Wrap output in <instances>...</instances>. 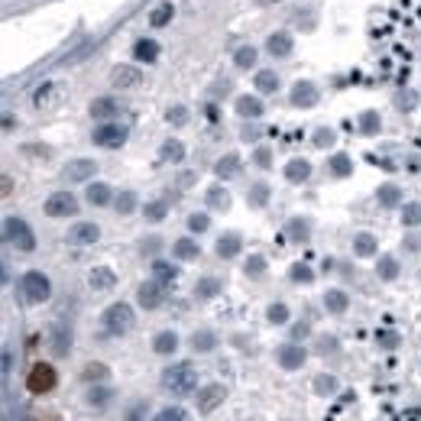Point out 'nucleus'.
Segmentation results:
<instances>
[{
    "instance_id": "obj_32",
    "label": "nucleus",
    "mask_w": 421,
    "mask_h": 421,
    "mask_svg": "<svg viewBox=\"0 0 421 421\" xmlns=\"http://www.w3.org/2000/svg\"><path fill=\"white\" fill-rule=\"evenodd\" d=\"M159 159L162 162H182L185 159V143H182V140H166L159 149Z\"/></svg>"
},
{
    "instance_id": "obj_49",
    "label": "nucleus",
    "mask_w": 421,
    "mask_h": 421,
    "mask_svg": "<svg viewBox=\"0 0 421 421\" xmlns=\"http://www.w3.org/2000/svg\"><path fill=\"white\" fill-rule=\"evenodd\" d=\"M314 392H318V396H330V392H337V379L328 376V373L314 376Z\"/></svg>"
},
{
    "instance_id": "obj_41",
    "label": "nucleus",
    "mask_w": 421,
    "mask_h": 421,
    "mask_svg": "<svg viewBox=\"0 0 421 421\" xmlns=\"http://www.w3.org/2000/svg\"><path fill=\"white\" fill-rule=\"evenodd\" d=\"M288 279H292V282H298V286H312V282H314V272H312V266H305V262H295L292 269H288Z\"/></svg>"
},
{
    "instance_id": "obj_52",
    "label": "nucleus",
    "mask_w": 421,
    "mask_h": 421,
    "mask_svg": "<svg viewBox=\"0 0 421 421\" xmlns=\"http://www.w3.org/2000/svg\"><path fill=\"white\" fill-rule=\"evenodd\" d=\"M243 269H246V276H250V279H260L262 272H266V260H262L260 253H253L250 260H246V266H243Z\"/></svg>"
},
{
    "instance_id": "obj_19",
    "label": "nucleus",
    "mask_w": 421,
    "mask_h": 421,
    "mask_svg": "<svg viewBox=\"0 0 421 421\" xmlns=\"http://www.w3.org/2000/svg\"><path fill=\"white\" fill-rule=\"evenodd\" d=\"M159 42L156 39H136L133 42V59L136 62H146V65H152V62L159 59Z\"/></svg>"
},
{
    "instance_id": "obj_61",
    "label": "nucleus",
    "mask_w": 421,
    "mask_h": 421,
    "mask_svg": "<svg viewBox=\"0 0 421 421\" xmlns=\"http://www.w3.org/2000/svg\"><path fill=\"white\" fill-rule=\"evenodd\" d=\"M308 334H312V328H308L305 321H302V324H295V328H292V337H295V340H305V337H308Z\"/></svg>"
},
{
    "instance_id": "obj_18",
    "label": "nucleus",
    "mask_w": 421,
    "mask_h": 421,
    "mask_svg": "<svg viewBox=\"0 0 421 421\" xmlns=\"http://www.w3.org/2000/svg\"><path fill=\"white\" fill-rule=\"evenodd\" d=\"M91 117L94 120H117L120 117V101L117 98H94L91 101Z\"/></svg>"
},
{
    "instance_id": "obj_55",
    "label": "nucleus",
    "mask_w": 421,
    "mask_h": 421,
    "mask_svg": "<svg viewBox=\"0 0 421 421\" xmlns=\"http://www.w3.org/2000/svg\"><path fill=\"white\" fill-rule=\"evenodd\" d=\"M208 227H210L208 214H192V218H188V230H192V234H204Z\"/></svg>"
},
{
    "instance_id": "obj_47",
    "label": "nucleus",
    "mask_w": 421,
    "mask_h": 421,
    "mask_svg": "<svg viewBox=\"0 0 421 421\" xmlns=\"http://www.w3.org/2000/svg\"><path fill=\"white\" fill-rule=\"evenodd\" d=\"M107 376H110V370L104 366V363H88V366L81 370L84 382H98V379H107Z\"/></svg>"
},
{
    "instance_id": "obj_29",
    "label": "nucleus",
    "mask_w": 421,
    "mask_h": 421,
    "mask_svg": "<svg viewBox=\"0 0 421 421\" xmlns=\"http://www.w3.org/2000/svg\"><path fill=\"white\" fill-rule=\"evenodd\" d=\"M236 172H240V156H236V152H227L224 159L214 162V175L218 178H234Z\"/></svg>"
},
{
    "instance_id": "obj_62",
    "label": "nucleus",
    "mask_w": 421,
    "mask_h": 421,
    "mask_svg": "<svg viewBox=\"0 0 421 421\" xmlns=\"http://www.w3.org/2000/svg\"><path fill=\"white\" fill-rule=\"evenodd\" d=\"M250 143V140H260V126H243V133H240Z\"/></svg>"
},
{
    "instance_id": "obj_21",
    "label": "nucleus",
    "mask_w": 421,
    "mask_h": 421,
    "mask_svg": "<svg viewBox=\"0 0 421 421\" xmlns=\"http://www.w3.org/2000/svg\"><path fill=\"white\" fill-rule=\"evenodd\" d=\"M68 350H72V328L55 324V328H52V354H55V356H68Z\"/></svg>"
},
{
    "instance_id": "obj_10",
    "label": "nucleus",
    "mask_w": 421,
    "mask_h": 421,
    "mask_svg": "<svg viewBox=\"0 0 421 421\" xmlns=\"http://www.w3.org/2000/svg\"><path fill=\"white\" fill-rule=\"evenodd\" d=\"M305 360H308V354H305V347L298 344V340H292V344H282L276 350V363L282 366V370H302Z\"/></svg>"
},
{
    "instance_id": "obj_31",
    "label": "nucleus",
    "mask_w": 421,
    "mask_h": 421,
    "mask_svg": "<svg viewBox=\"0 0 421 421\" xmlns=\"http://www.w3.org/2000/svg\"><path fill=\"white\" fill-rule=\"evenodd\" d=\"M152 276H156V282H162V286H172L178 279V269L166 260H152Z\"/></svg>"
},
{
    "instance_id": "obj_57",
    "label": "nucleus",
    "mask_w": 421,
    "mask_h": 421,
    "mask_svg": "<svg viewBox=\"0 0 421 421\" xmlns=\"http://www.w3.org/2000/svg\"><path fill=\"white\" fill-rule=\"evenodd\" d=\"M152 421H188V415L182 412V408H162V412L156 415Z\"/></svg>"
},
{
    "instance_id": "obj_59",
    "label": "nucleus",
    "mask_w": 421,
    "mask_h": 421,
    "mask_svg": "<svg viewBox=\"0 0 421 421\" xmlns=\"http://www.w3.org/2000/svg\"><path fill=\"white\" fill-rule=\"evenodd\" d=\"M126 421H146V402L130 405V412H126Z\"/></svg>"
},
{
    "instance_id": "obj_14",
    "label": "nucleus",
    "mask_w": 421,
    "mask_h": 421,
    "mask_svg": "<svg viewBox=\"0 0 421 421\" xmlns=\"http://www.w3.org/2000/svg\"><path fill=\"white\" fill-rule=\"evenodd\" d=\"M292 107H314V104L321 101V94H318V88H314L312 81H295L292 84Z\"/></svg>"
},
{
    "instance_id": "obj_42",
    "label": "nucleus",
    "mask_w": 421,
    "mask_h": 421,
    "mask_svg": "<svg viewBox=\"0 0 421 421\" xmlns=\"http://www.w3.org/2000/svg\"><path fill=\"white\" fill-rule=\"evenodd\" d=\"M376 272H379V279H386V282L399 279V260H392V256H382V260L376 262Z\"/></svg>"
},
{
    "instance_id": "obj_6",
    "label": "nucleus",
    "mask_w": 421,
    "mask_h": 421,
    "mask_svg": "<svg viewBox=\"0 0 421 421\" xmlns=\"http://www.w3.org/2000/svg\"><path fill=\"white\" fill-rule=\"evenodd\" d=\"M126 136H130V130H126L123 123H114V120H104L98 130H94V146H104V149H120V146L126 143Z\"/></svg>"
},
{
    "instance_id": "obj_64",
    "label": "nucleus",
    "mask_w": 421,
    "mask_h": 421,
    "mask_svg": "<svg viewBox=\"0 0 421 421\" xmlns=\"http://www.w3.org/2000/svg\"><path fill=\"white\" fill-rule=\"evenodd\" d=\"M262 4H279V0H262Z\"/></svg>"
},
{
    "instance_id": "obj_5",
    "label": "nucleus",
    "mask_w": 421,
    "mask_h": 421,
    "mask_svg": "<svg viewBox=\"0 0 421 421\" xmlns=\"http://www.w3.org/2000/svg\"><path fill=\"white\" fill-rule=\"evenodd\" d=\"M23 295H26V302L29 305H42V302H49V295H52V286H49V276L39 269H29L23 276Z\"/></svg>"
},
{
    "instance_id": "obj_43",
    "label": "nucleus",
    "mask_w": 421,
    "mask_h": 421,
    "mask_svg": "<svg viewBox=\"0 0 421 421\" xmlns=\"http://www.w3.org/2000/svg\"><path fill=\"white\" fill-rule=\"evenodd\" d=\"M392 104H396V110H402V114H408V110H415V107H418V94H415V91H408V88H405V91H399L396 98H392Z\"/></svg>"
},
{
    "instance_id": "obj_45",
    "label": "nucleus",
    "mask_w": 421,
    "mask_h": 421,
    "mask_svg": "<svg viewBox=\"0 0 421 421\" xmlns=\"http://www.w3.org/2000/svg\"><path fill=\"white\" fill-rule=\"evenodd\" d=\"M234 65L236 68H253L256 65V49H253V46H240V49L234 52Z\"/></svg>"
},
{
    "instance_id": "obj_35",
    "label": "nucleus",
    "mask_w": 421,
    "mask_h": 421,
    "mask_svg": "<svg viewBox=\"0 0 421 421\" xmlns=\"http://www.w3.org/2000/svg\"><path fill=\"white\" fill-rule=\"evenodd\" d=\"M376 250H379V243H376V236L373 234H356L354 236V253L356 256L366 260V256H376Z\"/></svg>"
},
{
    "instance_id": "obj_1",
    "label": "nucleus",
    "mask_w": 421,
    "mask_h": 421,
    "mask_svg": "<svg viewBox=\"0 0 421 421\" xmlns=\"http://www.w3.org/2000/svg\"><path fill=\"white\" fill-rule=\"evenodd\" d=\"M162 386H166V392L188 396V392L198 389V370H194L192 363H175V366H168L162 373Z\"/></svg>"
},
{
    "instance_id": "obj_4",
    "label": "nucleus",
    "mask_w": 421,
    "mask_h": 421,
    "mask_svg": "<svg viewBox=\"0 0 421 421\" xmlns=\"http://www.w3.org/2000/svg\"><path fill=\"white\" fill-rule=\"evenodd\" d=\"M55 382H59V373H55L52 363H33V370H29V376H26V389H29L33 396H46V392H52Z\"/></svg>"
},
{
    "instance_id": "obj_36",
    "label": "nucleus",
    "mask_w": 421,
    "mask_h": 421,
    "mask_svg": "<svg viewBox=\"0 0 421 421\" xmlns=\"http://www.w3.org/2000/svg\"><path fill=\"white\" fill-rule=\"evenodd\" d=\"M218 347V337L210 334V330H198V334L192 337V350L194 354H210Z\"/></svg>"
},
{
    "instance_id": "obj_53",
    "label": "nucleus",
    "mask_w": 421,
    "mask_h": 421,
    "mask_svg": "<svg viewBox=\"0 0 421 421\" xmlns=\"http://www.w3.org/2000/svg\"><path fill=\"white\" fill-rule=\"evenodd\" d=\"M166 120H168L172 126H185V123H188V110L182 107V104H175V107L166 110Z\"/></svg>"
},
{
    "instance_id": "obj_7",
    "label": "nucleus",
    "mask_w": 421,
    "mask_h": 421,
    "mask_svg": "<svg viewBox=\"0 0 421 421\" xmlns=\"http://www.w3.org/2000/svg\"><path fill=\"white\" fill-rule=\"evenodd\" d=\"M62 101H65V84H59V81H46L42 88H36V94H33V107H39V110L59 107Z\"/></svg>"
},
{
    "instance_id": "obj_2",
    "label": "nucleus",
    "mask_w": 421,
    "mask_h": 421,
    "mask_svg": "<svg viewBox=\"0 0 421 421\" xmlns=\"http://www.w3.org/2000/svg\"><path fill=\"white\" fill-rule=\"evenodd\" d=\"M133 324H136V314H133V308H130L126 302L110 305L107 312H104V330H107L110 337L130 334V330H133Z\"/></svg>"
},
{
    "instance_id": "obj_16",
    "label": "nucleus",
    "mask_w": 421,
    "mask_h": 421,
    "mask_svg": "<svg viewBox=\"0 0 421 421\" xmlns=\"http://www.w3.org/2000/svg\"><path fill=\"white\" fill-rule=\"evenodd\" d=\"M94 172H98V162L94 159H72L65 168H62L65 182H88Z\"/></svg>"
},
{
    "instance_id": "obj_3",
    "label": "nucleus",
    "mask_w": 421,
    "mask_h": 421,
    "mask_svg": "<svg viewBox=\"0 0 421 421\" xmlns=\"http://www.w3.org/2000/svg\"><path fill=\"white\" fill-rule=\"evenodd\" d=\"M4 236H7V243H13L20 253H33L36 250V236L29 230L23 218H7L4 220Z\"/></svg>"
},
{
    "instance_id": "obj_9",
    "label": "nucleus",
    "mask_w": 421,
    "mask_h": 421,
    "mask_svg": "<svg viewBox=\"0 0 421 421\" xmlns=\"http://www.w3.org/2000/svg\"><path fill=\"white\" fill-rule=\"evenodd\" d=\"M224 399H227V389L220 386V382H210V386L198 389V399H194V405H198V415H210L218 405H224Z\"/></svg>"
},
{
    "instance_id": "obj_48",
    "label": "nucleus",
    "mask_w": 421,
    "mask_h": 421,
    "mask_svg": "<svg viewBox=\"0 0 421 421\" xmlns=\"http://www.w3.org/2000/svg\"><path fill=\"white\" fill-rule=\"evenodd\" d=\"M402 224L405 227H418L421 224V204L412 201V204H405L402 208Z\"/></svg>"
},
{
    "instance_id": "obj_34",
    "label": "nucleus",
    "mask_w": 421,
    "mask_h": 421,
    "mask_svg": "<svg viewBox=\"0 0 421 421\" xmlns=\"http://www.w3.org/2000/svg\"><path fill=\"white\" fill-rule=\"evenodd\" d=\"M246 204L256 208V210L266 208V204H269V185H266V182H256V185L246 192Z\"/></svg>"
},
{
    "instance_id": "obj_20",
    "label": "nucleus",
    "mask_w": 421,
    "mask_h": 421,
    "mask_svg": "<svg viewBox=\"0 0 421 421\" xmlns=\"http://www.w3.org/2000/svg\"><path fill=\"white\" fill-rule=\"evenodd\" d=\"M214 250H218L220 260H234L236 253L243 250V236H240V234H224L218 240V246H214Z\"/></svg>"
},
{
    "instance_id": "obj_46",
    "label": "nucleus",
    "mask_w": 421,
    "mask_h": 421,
    "mask_svg": "<svg viewBox=\"0 0 421 421\" xmlns=\"http://www.w3.org/2000/svg\"><path fill=\"white\" fill-rule=\"evenodd\" d=\"M143 214H146V220H149V224H159V220H166L168 204H166V201H149V204L143 208Z\"/></svg>"
},
{
    "instance_id": "obj_60",
    "label": "nucleus",
    "mask_w": 421,
    "mask_h": 421,
    "mask_svg": "<svg viewBox=\"0 0 421 421\" xmlns=\"http://www.w3.org/2000/svg\"><path fill=\"white\" fill-rule=\"evenodd\" d=\"M379 344L392 350V347H399V334H392V330H382V334H379Z\"/></svg>"
},
{
    "instance_id": "obj_12",
    "label": "nucleus",
    "mask_w": 421,
    "mask_h": 421,
    "mask_svg": "<svg viewBox=\"0 0 421 421\" xmlns=\"http://www.w3.org/2000/svg\"><path fill=\"white\" fill-rule=\"evenodd\" d=\"M110 84L114 88H120V91H130V88H140L143 84V72L133 65H117L114 72H110Z\"/></svg>"
},
{
    "instance_id": "obj_50",
    "label": "nucleus",
    "mask_w": 421,
    "mask_h": 421,
    "mask_svg": "<svg viewBox=\"0 0 421 421\" xmlns=\"http://www.w3.org/2000/svg\"><path fill=\"white\" fill-rule=\"evenodd\" d=\"M136 204H140V201H136L133 192H120L117 194V214H123V218H126V214H133Z\"/></svg>"
},
{
    "instance_id": "obj_17",
    "label": "nucleus",
    "mask_w": 421,
    "mask_h": 421,
    "mask_svg": "<svg viewBox=\"0 0 421 421\" xmlns=\"http://www.w3.org/2000/svg\"><path fill=\"white\" fill-rule=\"evenodd\" d=\"M88 286H91L94 292H110V288L117 286V272L107 269V266H94V269L88 272Z\"/></svg>"
},
{
    "instance_id": "obj_13",
    "label": "nucleus",
    "mask_w": 421,
    "mask_h": 421,
    "mask_svg": "<svg viewBox=\"0 0 421 421\" xmlns=\"http://www.w3.org/2000/svg\"><path fill=\"white\" fill-rule=\"evenodd\" d=\"M98 236H101V227L91 224V220H81V224H75V227L68 230V243L72 246H91V243H98Z\"/></svg>"
},
{
    "instance_id": "obj_54",
    "label": "nucleus",
    "mask_w": 421,
    "mask_h": 421,
    "mask_svg": "<svg viewBox=\"0 0 421 421\" xmlns=\"http://www.w3.org/2000/svg\"><path fill=\"white\" fill-rule=\"evenodd\" d=\"M334 140H337V133H334V130H328V126H321L318 133H314V146H318V149H328V146H334Z\"/></svg>"
},
{
    "instance_id": "obj_39",
    "label": "nucleus",
    "mask_w": 421,
    "mask_h": 421,
    "mask_svg": "<svg viewBox=\"0 0 421 421\" xmlns=\"http://www.w3.org/2000/svg\"><path fill=\"white\" fill-rule=\"evenodd\" d=\"M360 133H366V136H376L379 133V126H382V120H379V114L376 110H363L360 114Z\"/></svg>"
},
{
    "instance_id": "obj_51",
    "label": "nucleus",
    "mask_w": 421,
    "mask_h": 421,
    "mask_svg": "<svg viewBox=\"0 0 421 421\" xmlns=\"http://www.w3.org/2000/svg\"><path fill=\"white\" fill-rule=\"evenodd\" d=\"M266 321H269V324H286V321H288V308L282 302L269 305V308H266Z\"/></svg>"
},
{
    "instance_id": "obj_58",
    "label": "nucleus",
    "mask_w": 421,
    "mask_h": 421,
    "mask_svg": "<svg viewBox=\"0 0 421 421\" xmlns=\"http://www.w3.org/2000/svg\"><path fill=\"white\" fill-rule=\"evenodd\" d=\"M110 396H114L110 389H91V392H88V402H91V405H104Z\"/></svg>"
},
{
    "instance_id": "obj_44",
    "label": "nucleus",
    "mask_w": 421,
    "mask_h": 421,
    "mask_svg": "<svg viewBox=\"0 0 421 421\" xmlns=\"http://www.w3.org/2000/svg\"><path fill=\"white\" fill-rule=\"evenodd\" d=\"M308 230H312V227H308V220H305V218H292V220H288V227H286V234L302 243V240H308Z\"/></svg>"
},
{
    "instance_id": "obj_56",
    "label": "nucleus",
    "mask_w": 421,
    "mask_h": 421,
    "mask_svg": "<svg viewBox=\"0 0 421 421\" xmlns=\"http://www.w3.org/2000/svg\"><path fill=\"white\" fill-rule=\"evenodd\" d=\"M253 162H256L260 168H269L272 166V149L269 146H260V149L253 152Z\"/></svg>"
},
{
    "instance_id": "obj_27",
    "label": "nucleus",
    "mask_w": 421,
    "mask_h": 421,
    "mask_svg": "<svg viewBox=\"0 0 421 421\" xmlns=\"http://www.w3.org/2000/svg\"><path fill=\"white\" fill-rule=\"evenodd\" d=\"M376 201H379V208H399L402 204V188L399 185H379V192H376Z\"/></svg>"
},
{
    "instance_id": "obj_63",
    "label": "nucleus",
    "mask_w": 421,
    "mask_h": 421,
    "mask_svg": "<svg viewBox=\"0 0 421 421\" xmlns=\"http://www.w3.org/2000/svg\"><path fill=\"white\" fill-rule=\"evenodd\" d=\"M178 182H182V185H185V188H188V185H192V182H194V175H192V172H185V175L178 178Z\"/></svg>"
},
{
    "instance_id": "obj_26",
    "label": "nucleus",
    "mask_w": 421,
    "mask_h": 421,
    "mask_svg": "<svg viewBox=\"0 0 421 421\" xmlns=\"http://www.w3.org/2000/svg\"><path fill=\"white\" fill-rule=\"evenodd\" d=\"M152 350L159 356H168L178 350V334L175 330H162V334H156V340H152Z\"/></svg>"
},
{
    "instance_id": "obj_30",
    "label": "nucleus",
    "mask_w": 421,
    "mask_h": 421,
    "mask_svg": "<svg viewBox=\"0 0 421 421\" xmlns=\"http://www.w3.org/2000/svg\"><path fill=\"white\" fill-rule=\"evenodd\" d=\"M256 91L260 94H276L279 91V75L272 72V68H262V72H256Z\"/></svg>"
},
{
    "instance_id": "obj_37",
    "label": "nucleus",
    "mask_w": 421,
    "mask_h": 421,
    "mask_svg": "<svg viewBox=\"0 0 421 421\" xmlns=\"http://www.w3.org/2000/svg\"><path fill=\"white\" fill-rule=\"evenodd\" d=\"M208 208L227 210V208H230V192H227V188H220V185L208 188Z\"/></svg>"
},
{
    "instance_id": "obj_8",
    "label": "nucleus",
    "mask_w": 421,
    "mask_h": 421,
    "mask_svg": "<svg viewBox=\"0 0 421 421\" xmlns=\"http://www.w3.org/2000/svg\"><path fill=\"white\" fill-rule=\"evenodd\" d=\"M46 214L49 218H72V214H78V201L72 192H55L46 198Z\"/></svg>"
},
{
    "instance_id": "obj_23",
    "label": "nucleus",
    "mask_w": 421,
    "mask_h": 421,
    "mask_svg": "<svg viewBox=\"0 0 421 421\" xmlns=\"http://www.w3.org/2000/svg\"><path fill=\"white\" fill-rule=\"evenodd\" d=\"M172 253H175V260L192 262V260H198V256H201V246L194 243L192 236H182V240H175V243H172Z\"/></svg>"
},
{
    "instance_id": "obj_40",
    "label": "nucleus",
    "mask_w": 421,
    "mask_h": 421,
    "mask_svg": "<svg viewBox=\"0 0 421 421\" xmlns=\"http://www.w3.org/2000/svg\"><path fill=\"white\" fill-rule=\"evenodd\" d=\"M220 292V279H214V276H204L198 286H194V295L198 298H214V295Z\"/></svg>"
},
{
    "instance_id": "obj_28",
    "label": "nucleus",
    "mask_w": 421,
    "mask_h": 421,
    "mask_svg": "<svg viewBox=\"0 0 421 421\" xmlns=\"http://www.w3.org/2000/svg\"><path fill=\"white\" fill-rule=\"evenodd\" d=\"M324 308H328L330 314H344L347 308H350V295L340 292V288H330V292L324 295Z\"/></svg>"
},
{
    "instance_id": "obj_24",
    "label": "nucleus",
    "mask_w": 421,
    "mask_h": 421,
    "mask_svg": "<svg viewBox=\"0 0 421 421\" xmlns=\"http://www.w3.org/2000/svg\"><path fill=\"white\" fill-rule=\"evenodd\" d=\"M84 198H88V204H94V208H104V204H110L114 192H110V185H104V182H91L88 192H84Z\"/></svg>"
},
{
    "instance_id": "obj_38",
    "label": "nucleus",
    "mask_w": 421,
    "mask_h": 421,
    "mask_svg": "<svg viewBox=\"0 0 421 421\" xmlns=\"http://www.w3.org/2000/svg\"><path fill=\"white\" fill-rule=\"evenodd\" d=\"M172 17H175V7H172V4H159V7L149 13V23L156 26V29H162V26L172 23Z\"/></svg>"
},
{
    "instance_id": "obj_11",
    "label": "nucleus",
    "mask_w": 421,
    "mask_h": 421,
    "mask_svg": "<svg viewBox=\"0 0 421 421\" xmlns=\"http://www.w3.org/2000/svg\"><path fill=\"white\" fill-rule=\"evenodd\" d=\"M162 298H166V286L162 282H143V286L136 288V302H140V308H146V312H152V308H159Z\"/></svg>"
},
{
    "instance_id": "obj_33",
    "label": "nucleus",
    "mask_w": 421,
    "mask_h": 421,
    "mask_svg": "<svg viewBox=\"0 0 421 421\" xmlns=\"http://www.w3.org/2000/svg\"><path fill=\"white\" fill-rule=\"evenodd\" d=\"M328 168L334 172L337 178H347V175H354V159H350L347 152H337V156H330Z\"/></svg>"
},
{
    "instance_id": "obj_15",
    "label": "nucleus",
    "mask_w": 421,
    "mask_h": 421,
    "mask_svg": "<svg viewBox=\"0 0 421 421\" xmlns=\"http://www.w3.org/2000/svg\"><path fill=\"white\" fill-rule=\"evenodd\" d=\"M292 49H295V39H292V33H286V29L269 33V39H266V52H269L272 59H286V55H292Z\"/></svg>"
},
{
    "instance_id": "obj_25",
    "label": "nucleus",
    "mask_w": 421,
    "mask_h": 421,
    "mask_svg": "<svg viewBox=\"0 0 421 421\" xmlns=\"http://www.w3.org/2000/svg\"><path fill=\"white\" fill-rule=\"evenodd\" d=\"M236 114H240L243 120L262 117V101H260V98H250V94H243V98H236Z\"/></svg>"
},
{
    "instance_id": "obj_22",
    "label": "nucleus",
    "mask_w": 421,
    "mask_h": 421,
    "mask_svg": "<svg viewBox=\"0 0 421 421\" xmlns=\"http://www.w3.org/2000/svg\"><path fill=\"white\" fill-rule=\"evenodd\" d=\"M286 178L292 182V185H302V182H308V178H312V162H308V159H292L286 166Z\"/></svg>"
}]
</instances>
